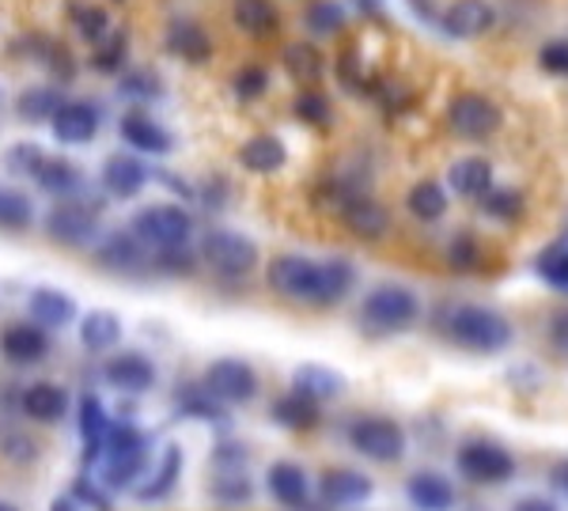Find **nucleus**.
<instances>
[{
    "label": "nucleus",
    "instance_id": "obj_1",
    "mask_svg": "<svg viewBox=\"0 0 568 511\" xmlns=\"http://www.w3.org/2000/svg\"><path fill=\"white\" fill-rule=\"evenodd\" d=\"M270 288L277 292L288 304H307V307H334L342 304L345 296L356 285V269L353 262L345 258H304V254H281V258L270 262V273H265Z\"/></svg>",
    "mask_w": 568,
    "mask_h": 511
},
{
    "label": "nucleus",
    "instance_id": "obj_2",
    "mask_svg": "<svg viewBox=\"0 0 568 511\" xmlns=\"http://www.w3.org/2000/svg\"><path fill=\"white\" fill-rule=\"evenodd\" d=\"M439 330L452 345H459L466 352H478V356H493L504 352L511 345V323L493 307H478V304H459V307H447L439 315Z\"/></svg>",
    "mask_w": 568,
    "mask_h": 511
},
{
    "label": "nucleus",
    "instance_id": "obj_3",
    "mask_svg": "<svg viewBox=\"0 0 568 511\" xmlns=\"http://www.w3.org/2000/svg\"><path fill=\"white\" fill-rule=\"evenodd\" d=\"M361 330L372 337L406 334L420 318V299L406 285H375L361 304Z\"/></svg>",
    "mask_w": 568,
    "mask_h": 511
},
{
    "label": "nucleus",
    "instance_id": "obj_4",
    "mask_svg": "<svg viewBox=\"0 0 568 511\" xmlns=\"http://www.w3.org/2000/svg\"><path fill=\"white\" fill-rule=\"evenodd\" d=\"M197 254L213 269V277H220L224 285H240V280H246L258 269V243L240 232H224V227H213V232L201 235Z\"/></svg>",
    "mask_w": 568,
    "mask_h": 511
},
{
    "label": "nucleus",
    "instance_id": "obj_5",
    "mask_svg": "<svg viewBox=\"0 0 568 511\" xmlns=\"http://www.w3.org/2000/svg\"><path fill=\"white\" fill-rule=\"evenodd\" d=\"M99 221H103V201L99 197H61L45 213V235L61 246H91L99 239Z\"/></svg>",
    "mask_w": 568,
    "mask_h": 511
},
{
    "label": "nucleus",
    "instance_id": "obj_6",
    "mask_svg": "<svg viewBox=\"0 0 568 511\" xmlns=\"http://www.w3.org/2000/svg\"><path fill=\"white\" fill-rule=\"evenodd\" d=\"M130 232L141 239L149 251H168V246H186L194 235V216L182 205H144L133 216Z\"/></svg>",
    "mask_w": 568,
    "mask_h": 511
},
{
    "label": "nucleus",
    "instance_id": "obj_7",
    "mask_svg": "<svg viewBox=\"0 0 568 511\" xmlns=\"http://www.w3.org/2000/svg\"><path fill=\"white\" fill-rule=\"evenodd\" d=\"M349 443L356 454H364L368 462H383V467L402 462V454L409 447L406 428L390 421V417H356L349 425Z\"/></svg>",
    "mask_w": 568,
    "mask_h": 511
},
{
    "label": "nucleus",
    "instance_id": "obj_8",
    "mask_svg": "<svg viewBox=\"0 0 568 511\" xmlns=\"http://www.w3.org/2000/svg\"><path fill=\"white\" fill-rule=\"evenodd\" d=\"M500 125H504V111L489 95H478V91H463L447 106V130L459 136V141H474V144L489 141L493 133H500Z\"/></svg>",
    "mask_w": 568,
    "mask_h": 511
},
{
    "label": "nucleus",
    "instance_id": "obj_9",
    "mask_svg": "<svg viewBox=\"0 0 568 511\" xmlns=\"http://www.w3.org/2000/svg\"><path fill=\"white\" fill-rule=\"evenodd\" d=\"M201 387L209 390L216 401L224 406H246V401L258 398V371L246 360H235V356H224V360H213L201 376Z\"/></svg>",
    "mask_w": 568,
    "mask_h": 511
},
{
    "label": "nucleus",
    "instance_id": "obj_10",
    "mask_svg": "<svg viewBox=\"0 0 568 511\" xmlns=\"http://www.w3.org/2000/svg\"><path fill=\"white\" fill-rule=\"evenodd\" d=\"M455 467H459L463 478L474 481V486H504V481H511V473H516V459L493 440H470L459 447Z\"/></svg>",
    "mask_w": 568,
    "mask_h": 511
},
{
    "label": "nucleus",
    "instance_id": "obj_11",
    "mask_svg": "<svg viewBox=\"0 0 568 511\" xmlns=\"http://www.w3.org/2000/svg\"><path fill=\"white\" fill-rule=\"evenodd\" d=\"M95 262L118 277H144L152 273V251L133 232H110L95 246Z\"/></svg>",
    "mask_w": 568,
    "mask_h": 511
},
{
    "label": "nucleus",
    "instance_id": "obj_12",
    "mask_svg": "<svg viewBox=\"0 0 568 511\" xmlns=\"http://www.w3.org/2000/svg\"><path fill=\"white\" fill-rule=\"evenodd\" d=\"M439 27H444L447 39H459V42L485 39V34L497 27V8H493L489 0H455V4L439 16Z\"/></svg>",
    "mask_w": 568,
    "mask_h": 511
},
{
    "label": "nucleus",
    "instance_id": "obj_13",
    "mask_svg": "<svg viewBox=\"0 0 568 511\" xmlns=\"http://www.w3.org/2000/svg\"><path fill=\"white\" fill-rule=\"evenodd\" d=\"M99 125H103V114H99V106L88 103V99H61V106L50 117V130L61 144L95 141Z\"/></svg>",
    "mask_w": 568,
    "mask_h": 511
},
{
    "label": "nucleus",
    "instance_id": "obj_14",
    "mask_svg": "<svg viewBox=\"0 0 568 511\" xmlns=\"http://www.w3.org/2000/svg\"><path fill=\"white\" fill-rule=\"evenodd\" d=\"M77 428H80V462L84 467H99L103 462V451H106V432H110V417H106V406L99 395H80V406H77Z\"/></svg>",
    "mask_w": 568,
    "mask_h": 511
},
{
    "label": "nucleus",
    "instance_id": "obj_15",
    "mask_svg": "<svg viewBox=\"0 0 568 511\" xmlns=\"http://www.w3.org/2000/svg\"><path fill=\"white\" fill-rule=\"evenodd\" d=\"M337 216H342V224L364 243H379L383 235L390 232V213L372 194H364V190H356V194L337 208Z\"/></svg>",
    "mask_w": 568,
    "mask_h": 511
},
{
    "label": "nucleus",
    "instance_id": "obj_16",
    "mask_svg": "<svg viewBox=\"0 0 568 511\" xmlns=\"http://www.w3.org/2000/svg\"><path fill=\"white\" fill-rule=\"evenodd\" d=\"M0 352L16 368H31V364H42L50 356V334L39 323H12L0 334Z\"/></svg>",
    "mask_w": 568,
    "mask_h": 511
},
{
    "label": "nucleus",
    "instance_id": "obj_17",
    "mask_svg": "<svg viewBox=\"0 0 568 511\" xmlns=\"http://www.w3.org/2000/svg\"><path fill=\"white\" fill-rule=\"evenodd\" d=\"M103 379L122 395H144L155 387V364L144 352H114L103 364Z\"/></svg>",
    "mask_w": 568,
    "mask_h": 511
},
{
    "label": "nucleus",
    "instance_id": "obj_18",
    "mask_svg": "<svg viewBox=\"0 0 568 511\" xmlns=\"http://www.w3.org/2000/svg\"><path fill=\"white\" fill-rule=\"evenodd\" d=\"M20 413L34 425H58L69 413V390L42 379L20 390Z\"/></svg>",
    "mask_w": 568,
    "mask_h": 511
},
{
    "label": "nucleus",
    "instance_id": "obj_19",
    "mask_svg": "<svg viewBox=\"0 0 568 511\" xmlns=\"http://www.w3.org/2000/svg\"><path fill=\"white\" fill-rule=\"evenodd\" d=\"M118 130H122V141L130 144V149L144 152V156H168V152L175 149V136L144 111H125Z\"/></svg>",
    "mask_w": 568,
    "mask_h": 511
},
{
    "label": "nucleus",
    "instance_id": "obj_20",
    "mask_svg": "<svg viewBox=\"0 0 568 511\" xmlns=\"http://www.w3.org/2000/svg\"><path fill=\"white\" fill-rule=\"evenodd\" d=\"M265 486H270L273 500L288 511H311V478L304 467L296 462H273L265 473Z\"/></svg>",
    "mask_w": 568,
    "mask_h": 511
},
{
    "label": "nucleus",
    "instance_id": "obj_21",
    "mask_svg": "<svg viewBox=\"0 0 568 511\" xmlns=\"http://www.w3.org/2000/svg\"><path fill=\"white\" fill-rule=\"evenodd\" d=\"M372 478L361 470H349V467H337V470H326L323 481H318V500L326 508H345V504H364L372 497Z\"/></svg>",
    "mask_w": 568,
    "mask_h": 511
},
{
    "label": "nucleus",
    "instance_id": "obj_22",
    "mask_svg": "<svg viewBox=\"0 0 568 511\" xmlns=\"http://www.w3.org/2000/svg\"><path fill=\"white\" fill-rule=\"evenodd\" d=\"M103 190L110 197H118V201H130L141 194L144 186H149V178H152V171L144 167L136 156H125V152H114L106 163H103Z\"/></svg>",
    "mask_w": 568,
    "mask_h": 511
},
{
    "label": "nucleus",
    "instance_id": "obj_23",
    "mask_svg": "<svg viewBox=\"0 0 568 511\" xmlns=\"http://www.w3.org/2000/svg\"><path fill=\"white\" fill-rule=\"evenodd\" d=\"M232 23L240 27L246 39L270 42L281 34V8L273 4V0H235Z\"/></svg>",
    "mask_w": 568,
    "mask_h": 511
},
{
    "label": "nucleus",
    "instance_id": "obj_24",
    "mask_svg": "<svg viewBox=\"0 0 568 511\" xmlns=\"http://www.w3.org/2000/svg\"><path fill=\"white\" fill-rule=\"evenodd\" d=\"M163 45H168L171 58L186 61V65H205L209 58H213V39H209V31L194 20H175L168 27V34H163Z\"/></svg>",
    "mask_w": 568,
    "mask_h": 511
},
{
    "label": "nucleus",
    "instance_id": "obj_25",
    "mask_svg": "<svg viewBox=\"0 0 568 511\" xmlns=\"http://www.w3.org/2000/svg\"><path fill=\"white\" fill-rule=\"evenodd\" d=\"M179 478H182V447L171 443L163 447V459L149 470V481L133 489L136 504H160V500H168L179 489Z\"/></svg>",
    "mask_w": 568,
    "mask_h": 511
},
{
    "label": "nucleus",
    "instance_id": "obj_26",
    "mask_svg": "<svg viewBox=\"0 0 568 511\" xmlns=\"http://www.w3.org/2000/svg\"><path fill=\"white\" fill-rule=\"evenodd\" d=\"M27 315L45 330H61V326H69L77 318V299L61 288H34L27 296Z\"/></svg>",
    "mask_w": 568,
    "mask_h": 511
},
{
    "label": "nucleus",
    "instance_id": "obj_27",
    "mask_svg": "<svg viewBox=\"0 0 568 511\" xmlns=\"http://www.w3.org/2000/svg\"><path fill=\"white\" fill-rule=\"evenodd\" d=\"M406 497L417 511H452L455 508V486L436 470H420L406 481Z\"/></svg>",
    "mask_w": 568,
    "mask_h": 511
},
{
    "label": "nucleus",
    "instance_id": "obj_28",
    "mask_svg": "<svg viewBox=\"0 0 568 511\" xmlns=\"http://www.w3.org/2000/svg\"><path fill=\"white\" fill-rule=\"evenodd\" d=\"M34 182H39L42 194H50L58 201L84 194V171H80L77 163L65 160V156H45L42 167L34 171Z\"/></svg>",
    "mask_w": 568,
    "mask_h": 511
},
{
    "label": "nucleus",
    "instance_id": "obj_29",
    "mask_svg": "<svg viewBox=\"0 0 568 511\" xmlns=\"http://www.w3.org/2000/svg\"><path fill=\"white\" fill-rule=\"evenodd\" d=\"M270 417L281 428H288V432H311V428H318V421H323V406L315 398L300 395V390H288V395H281L270 406Z\"/></svg>",
    "mask_w": 568,
    "mask_h": 511
},
{
    "label": "nucleus",
    "instance_id": "obj_30",
    "mask_svg": "<svg viewBox=\"0 0 568 511\" xmlns=\"http://www.w3.org/2000/svg\"><path fill=\"white\" fill-rule=\"evenodd\" d=\"M292 390H300V395L315 398L318 406H323V401H334L345 395V376L334 368H323V364H300V368L292 371Z\"/></svg>",
    "mask_w": 568,
    "mask_h": 511
},
{
    "label": "nucleus",
    "instance_id": "obj_31",
    "mask_svg": "<svg viewBox=\"0 0 568 511\" xmlns=\"http://www.w3.org/2000/svg\"><path fill=\"white\" fill-rule=\"evenodd\" d=\"M240 163L251 175H273V171H281L284 163H288V149L281 144V136L262 133V136H251L240 149Z\"/></svg>",
    "mask_w": 568,
    "mask_h": 511
},
{
    "label": "nucleus",
    "instance_id": "obj_32",
    "mask_svg": "<svg viewBox=\"0 0 568 511\" xmlns=\"http://www.w3.org/2000/svg\"><path fill=\"white\" fill-rule=\"evenodd\" d=\"M447 186H452L455 194L466 197V201L485 197V190L493 186V167H489V160H481V156L455 160V163H452V171H447Z\"/></svg>",
    "mask_w": 568,
    "mask_h": 511
},
{
    "label": "nucleus",
    "instance_id": "obj_33",
    "mask_svg": "<svg viewBox=\"0 0 568 511\" xmlns=\"http://www.w3.org/2000/svg\"><path fill=\"white\" fill-rule=\"evenodd\" d=\"M281 65H284V72H288V76L296 80L300 88H315L318 80H323V72H326L323 53H318L311 42H292V45H284Z\"/></svg>",
    "mask_w": 568,
    "mask_h": 511
},
{
    "label": "nucleus",
    "instance_id": "obj_34",
    "mask_svg": "<svg viewBox=\"0 0 568 511\" xmlns=\"http://www.w3.org/2000/svg\"><path fill=\"white\" fill-rule=\"evenodd\" d=\"M122 341V318L114 311H88L80 318V345L88 352H110Z\"/></svg>",
    "mask_w": 568,
    "mask_h": 511
},
{
    "label": "nucleus",
    "instance_id": "obj_35",
    "mask_svg": "<svg viewBox=\"0 0 568 511\" xmlns=\"http://www.w3.org/2000/svg\"><path fill=\"white\" fill-rule=\"evenodd\" d=\"M175 413L190 417V421H205V425H224L227 421L224 401H216L205 387H201V382H197V387H179Z\"/></svg>",
    "mask_w": 568,
    "mask_h": 511
},
{
    "label": "nucleus",
    "instance_id": "obj_36",
    "mask_svg": "<svg viewBox=\"0 0 568 511\" xmlns=\"http://www.w3.org/2000/svg\"><path fill=\"white\" fill-rule=\"evenodd\" d=\"M406 208H409V216L420 221V224L444 221V216H447V190L439 186V182H433V178H420L417 186H409Z\"/></svg>",
    "mask_w": 568,
    "mask_h": 511
},
{
    "label": "nucleus",
    "instance_id": "obj_37",
    "mask_svg": "<svg viewBox=\"0 0 568 511\" xmlns=\"http://www.w3.org/2000/svg\"><path fill=\"white\" fill-rule=\"evenodd\" d=\"M209 492L220 508H246L254 500V481L246 478V467H235V470H220L213 473L209 481Z\"/></svg>",
    "mask_w": 568,
    "mask_h": 511
},
{
    "label": "nucleus",
    "instance_id": "obj_38",
    "mask_svg": "<svg viewBox=\"0 0 568 511\" xmlns=\"http://www.w3.org/2000/svg\"><path fill=\"white\" fill-rule=\"evenodd\" d=\"M125 61H130V31L114 27V31H110L103 42H95V50H91V69H95L99 76H122Z\"/></svg>",
    "mask_w": 568,
    "mask_h": 511
},
{
    "label": "nucleus",
    "instance_id": "obj_39",
    "mask_svg": "<svg viewBox=\"0 0 568 511\" xmlns=\"http://www.w3.org/2000/svg\"><path fill=\"white\" fill-rule=\"evenodd\" d=\"M149 473V454H125V459H103V470H99V481L114 492L136 489V481Z\"/></svg>",
    "mask_w": 568,
    "mask_h": 511
},
{
    "label": "nucleus",
    "instance_id": "obj_40",
    "mask_svg": "<svg viewBox=\"0 0 568 511\" xmlns=\"http://www.w3.org/2000/svg\"><path fill=\"white\" fill-rule=\"evenodd\" d=\"M69 16H72V27H77V34L84 42H103L110 31H114V23H110V12L103 4H91V0H72V8H69Z\"/></svg>",
    "mask_w": 568,
    "mask_h": 511
},
{
    "label": "nucleus",
    "instance_id": "obj_41",
    "mask_svg": "<svg viewBox=\"0 0 568 511\" xmlns=\"http://www.w3.org/2000/svg\"><path fill=\"white\" fill-rule=\"evenodd\" d=\"M61 106V91L58 88H23L20 99H16V114L20 122H50L53 111Z\"/></svg>",
    "mask_w": 568,
    "mask_h": 511
},
{
    "label": "nucleus",
    "instance_id": "obj_42",
    "mask_svg": "<svg viewBox=\"0 0 568 511\" xmlns=\"http://www.w3.org/2000/svg\"><path fill=\"white\" fill-rule=\"evenodd\" d=\"M34 224V205L23 190L0 186V232H27Z\"/></svg>",
    "mask_w": 568,
    "mask_h": 511
},
{
    "label": "nucleus",
    "instance_id": "obj_43",
    "mask_svg": "<svg viewBox=\"0 0 568 511\" xmlns=\"http://www.w3.org/2000/svg\"><path fill=\"white\" fill-rule=\"evenodd\" d=\"M125 454H149V436L133 421H118V425H110V432H106L103 459H125Z\"/></svg>",
    "mask_w": 568,
    "mask_h": 511
},
{
    "label": "nucleus",
    "instance_id": "obj_44",
    "mask_svg": "<svg viewBox=\"0 0 568 511\" xmlns=\"http://www.w3.org/2000/svg\"><path fill=\"white\" fill-rule=\"evenodd\" d=\"M304 23L315 39H334V34L345 31V8L337 4V0H315V4L307 8Z\"/></svg>",
    "mask_w": 568,
    "mask_h": 511
},
{
    "label": "nucleus",
    "instance_id": "obj_45",
    "mask_svg": "<svg viewBox=\"0 0 568 511\" xmlns=\"http://www.w3.org/2000/svg\"><path fill=\"white\" fill-rule=\"evenodd\" d=\"M197 262H201V254L190 251V243L168 246V251H152V273H160V277H194Z\"/></svg>",
    "mask_w": 568,
    "mask_h": 511
},
{
    "label": "nucleus",
    "instance_id": "obj_46",
    "mask_svg": "<svg viewBox=\"0 0 568 511\" xmlns=\"http://www.w3.org/2000/svg\"><path fill=\"white\" fill-rule=\"evenodd\" d=\"M481 213L493 216V221H519L524 216V194H516V190H504V186H489L485 190V197H478Z\"/></svg>",
    "mask_w": 568,
    "mask_h": 511
},
{
    "label": "nucleus",
    "instance_id": "obj_47",
    "mask_svg": "<svg viewBox=\"0 0 568 511\" xmlns=\"http://www.w3.org/2000/svg\"><path fill=\"white\" fill-rule=\"evenodd\" d=\"M535 273L546 280L549 288H557V292H565V296H568V246L565 243L546 246V251L535 258Z\"/></svg>",
    "mask_w": 568,
    "mask_h": 511
},
{
    "label": "nucleus",
    "instance_id": "obj_48",
    "mask_svg": "<svg viewBox=\"0 0 568 511\" xmlns=\"http://www.w3.org/2000/svg\"><path fill=\"white\" fill-rule=\"evenodd\" d=\"M292 114H296L304 125H315V130H326V125L334 122V106H329V99L315 88L300 91L296 103H292Z\"/></svg>",
    "mask_w": 568,
    "mask_h": 511
},
{
    "label": "nucleus",
    "instance_id": "obj_49",
    "mask_svg": "<svg viewBox=\"0 0 568 511\" xmlns=\"http://www.w3.org/2000/svg\"><path fill=\"white\" fill-rule=\"evenodd\" d=\"M118 91H122L125 99H133V103H152V99L163 95V84L152 69H130L118 80Z\"/></svg>",
    "mask_w": 568,
    "mask_h": 511
},
{
    "label": "nucleus",
    "instance_id": "obj_50",
    "mask_svg": "<svg viewBox=\"0 0 568 511\" xmlns=\"http://www.w3.org/2000/svg\"><path fill=\"white\" fill-rule=\"evenodd\" d=\"M232 91H235V99H240V103H258L265 91H270V69H265V65H243V69H235Z\"/></svg>",
    "mask_w": 568,
    "mask_h": 511
},
{
    "label": "nucleus",
    "instance_id": "obj_51",
    "mask_svg": "<svg viewBox=\"0 0 568 511\" xmlns=\"http://www.w3.org/2000/svg\"><path fill=\"white\" fill-rule=\"evenodd\" d=\"M72 500H77L80 508H91V511H114V504H110V489L103 486V481H95L91 473H80L77 481H72Z\"/></svg>",
    "mask_w": 568,
    "mask_h": 511
},
{
    "label": "nucleus",
    "instance_id": "obj_52",
    "mask_svg": "<svg viewBox=\"0 0 568 511\" xmlns=\"http://www.w3.org/2000/svg\"><path fill=\"white\" fill-rule=\"evenodd\" d=\"M447 262H452V269H459V273L478 269V262H481V246H478V239H474L470 232H459V235L452 239V246H447Z\"/></svg>",
    "mask_w": 568,
    "mask_h": 511
},
{
    "label": "nucleus",
    "instance_id": "obj_53",
    "mask_svg": "<svg viewBox=\"0 0 568 511\" xmlns=\"http://www.w3.org/2000/svg\"><path fill=\"white\" fill-rule=\"evenodd\" d=\"M42 160H45V152L39 149V144H31V141H20V144H12V149H8V171H12V175L34 178V171L42 167Z\"/></svg>",
    "mask_w": 568,
    "mask_h": 511
},
{
    "label": "nucleus",
    "instance_id": "obj_54",
    "mask_svg": "<svg viewBox=\"0 0 568 511\" xmlns=\"http://www.w3.org/2000/svg\"><path fill=\"white\" fill-rule=\"evenodd\" d=\"M0 454H4L8 462H16V467H27V462L39 459V443L23 432H4L0 436Z\"/></svg>",
    "mask_w": 568,
    "mask_h": 511
},
{
    "label": "nucleus",
    "instance_id": "obj_55",
    "mask_svg": "<svg viewBox=\"0 0 568 511\" xmlns=\"http://www.w3.org/2000/svg\"><path fill=\"white\" fill-rule=\"evenodd\" d=\"M538 69L549 76H568V39H554L538 50Z\"/></svg>",
    "mask_w": 568,
    "mask_h": 511
},
{
    "label": "nucleus",
    "instance_id": "obj_56",
    "mask_svg": "<svg viewBox=\"0 0 568 511\" xmlns=\"http://www.w3.org/2000/svg\"><path fill=\"white\" fill-rule=\"evenodd\" d=\"M246 459H251V451H246L240 440H220L216 451H213V467H220V470L246 467Z\"/></svg>",
    "mask_w": 568,
    "mask_h": 511
},
{
    "label": "nucleus",
    "instance_id": "obj_57",
    "mask_svg": "<svg viewBox=\"0 0 568 511\" xmlns=\"http://www.w3.org/2000/svg\"><path fill=\"white\" fill-rule=\"evenodd\" d=\"M549 345L568 360V307L549 315Z\"/></svg>",
    "mask_w": 568,
    "mask_h": 511
},
{
    "label": "nucleus",
    "instance_id": "obj_58",
    "mask_svg": "<svg viewBox=\"0 0 568 511\" xmlns=\"http://www.w3.org/2000/svg\"><path fill=\"white\" fill-rule=\"evenodd\" d=\"M197 197L205 201L209 208H224V197H227V182L224 178H213L205 190H197Z\"/></svg>",
    "mask_w": 568,
    "mask_h": 511
},
{
    "label": "nucleus",
    "instance_id": "obj_59",
    "mask_svg": "<svg viewBox=\"0 0 568 511\" xmlns=\"http://www.w3.org/2000/svg\"><path fill=\"white\" fill-rule=\"evenodd\" d=\"M511 511H561V508H557V500L535 497V492H530V497H519L516 504H511Z\"/></svg>",
    "mask_w": 568,
    "mask_h": 511
},
{
    "label": "nucleus",
    "instance_id": "obj_60",
    "mask_svg": "<svg viewBox=\"0 0 568 511\" xmlns=\"http://www.w3.org/2000/svg\"><path fill=\"white\" fill-rule=\"evenodd\" d=\"M356 4H361V12L368 20H383V0H356Z\"/></svg>",
    "mask_w": 568,
    "mask_h": 511
},
{
    "label": "nucleus",
    "instance_id": "obj_61",
    "mask_svg": "<svg viewBox=\"0 0 568 511\" xmlns=\"http://www.w3.org/2000/svg\"><path fill=\"white\" fill-rule=\"evenodd\" d=\"M554 486L568 497V459H561V462L554 467Z\"/></svg>",
    "mask_w": 568,
    "mask_h": 511
},
{
    "label": "nucleus",
    "instance_id": "obj_62",
    "mask_svg": "<svg viewBox=\"0 0 568 511\" xmlns=\"http://www.w3.org/2000/svg\"><path fill=\"white\" fill-rule=\"evenodd\" d=\"M50 511H84V508H80L72 497H58V500H53V504H50Z\"/></svg>",
    "mask_w": 568,
    "mask_h": 511
},
{
    "label": "nucleus",
    "instance_id": "obj_63",
    "mask_svg": "<svg viewBox=\"0 0 568 511\" xmlns=\"http://www.w3.org/2000/svg\"><path fill=\"white\" fill-rule=\"evenodd\" d=\"M0 511H16L12 504H8V500H0Z\"/></svg>",
    "mask_w": 568,
    "mask_h": 511
}]
</instances>
